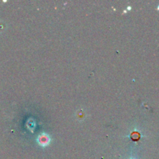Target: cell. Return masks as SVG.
Segmentation results:
<instances>
[{"mask_svg":"<svg viewBox=\"0 0 159 159\" xmlns=\"http://www.w3.org/2000/svg\"><path fill=\"white\" fill-rule=\"evenodd\" d=\"M37 143L41 147H47L51 143V138L49 137V135L46 133H41L40 134L38 135L37 139Z\"/></svg>","mask_w":159,"mask_h":159,"instance_id":"1","label":"cell"},{"mask_svg":"<svg viewBox=\"0 0 159 159\" xmlns=\"http://www.w3.org/2000/svg\"><path fill=\"white\" fill-rule=\"evenodd\" d=\"M158 10H159V6H158Z\"/></svg>","mask_w":159,"mask_h":159,"instance_id":"2","label":"cell"}]
</instances>
